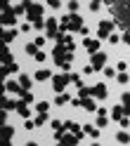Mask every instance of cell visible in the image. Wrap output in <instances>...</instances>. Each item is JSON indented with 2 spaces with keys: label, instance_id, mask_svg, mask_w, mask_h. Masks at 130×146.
<instances>
[{
  "label": "cell",
  "instance_id": "obj_5",
  "mask_svg": "<svg viewBox=\"0 0 130 146\" xmlns=\"http://www.w3.org/2000/svg\"><path fill=\"white\" fill-rule=\"evenodd\" d=\"M3 24H5V26H10V24L14 26V24H17V12H14V10L10 12V5H5V12H3Z\"/></svg>",
  "mask_w": 130,
  "mask_h": 146
},
{
  "label": "cell",
  "instance_id": "obj_27",
  "mask_svg": "<svg viewBox=\"0 0 130 146\" xmlns=\"http://www.w3.org/2000/svg\"><path fill=\"white\" fill-rule=\"evenodd\" d=\"M107 40H109L111 45H118V40H121V38H118V35H116V33H111V35H109V38H107Z\"/></svg>",
  "mask_w": 130,
  "mask_h": 146
},
{
  "label": "cell",
  "instance_id": "obj_13",
  "mask_svg": "<svg viewBox=\"0 0 130 146\" xmlns=\"http://www.w3.org/2000/svg\"><path fill=\"white\" fill-rule=\"evenodd\" d=\"M125 115V106H116L114 111H111V118H114V120H118L121 123V118Z\"/></svg>",
  "mask_w": 130,
  "mask_h": 146
},
{
  "label": "cell",
  "instance_id": "obj_17",
  "mask_svg": "<svg viewBox=\"0 0 130 146\" xmlns=\"http://www.w3.org/2000/svg\"><path fill=\"white\" fill-rule=\"evenodd\" d=\"M116 80H118V83H121V85H125V83H128V80H130V76H128V71H121V73H118V76H116Z\"/></svg>",
  "mask_w": 130,
  "mask_h": 146
},
{
  "label": "cell",
  "instance_id": "obj_30",
  "mask_svg": "<svg viewBox=\"0 0 130 146\" xmlns=\"http://www.w3.org/2000/svg\"><path fill=\"white\" fill-rule=\"evenodd\" d=\"M48 5L52 7V10H57V7L62 5V0H48Z\"/></svg>",
  "mask_w": 130,
  "mask_h": 146
},
{
  "label": "cell",
  "instance_id": "obj_12",
  "mask_svg": "<svg viewBox=\"0 0 130 146\" xmlns=\"http://www.w3.org/2000/svg\"><path fill=\"white\" fill-rule=\"evenodd\" d=\"M99 118H97V127H107L109 125V118H107V111H104V108H99Z\"/></svg>",
  "mask_w": 130,
  "mask_h": 146
},
{
  "label": "cell",
  "instance_id": "obj_23",
  "mask_svg": "<svg viewBox=\"0 0 130 146\" xmlns=\"http://www.w3.org/2000/svg\"><path fill=\"white\" fill-rule=\"evenodd\" d=\"M48 123V113H38V118H36V125H45Z\"/></svg>",
  "mask_w": 130,
  "mask_h": 146
},
{
  "label": "cell",
  "instance_id": "obj_19",
  "mask_svg": "<svg viewBox=\"0 0 130 146\" xmlns=\"http://www.w3.org/2000/svg\"><path fill=\"white\" fill-rule=\"evenodd\" d=\"M71 83L76 85L78 90H83V87H85V83H83V78H80V76H71Z\"/></svg>",
  "mask_w": 130,
  "mask_h": 146
},
{
  "label": "cell",
  "instance_id": "obj_24",
  "mask_svg": "<svg viewBox=\"0 0 130 146\" xmlns=\"http://www.w3.org/2000/svg\"><path fill=\"white\" fill-rule=\"evenodd\" d=\"M116 76V68H111V66H104V78H114Z\"/></svg>",
  "mask_w": 130,
  "mask_h": 146
},
{
  "label": "cell",
  "instance_id": "obj_10",
  "mask_svg": "<svg viewBox=\"0 0 130 146\" xmlns=\"http://www.w3.org/2000/svg\"><path fill=\"white\" fill-rule=\"evenodd\" d=\"M26 104H29V102H24V99H21V102H17V113H19L21 118H29L31 115V111H29V106H26Z\"/></svg>",
  "mask_w": 130,
  "mask_h": 146
},
{
  "label": "cell",
  "instance_id": "obj_9",
  "mask_svg": "<svg viewBox=\"0 0 130 146\" xmlns=\"http://www.w3.org/2000/svg\"><path fill=\"white\" fill-rule=\"evenodd\" d=\"M45 31H48V35L50 38H54V35H57V19H48V24H45Z\"/></svg>",
  "mask_w": 130,
  "mask_h": 146
},
{
  "label": "cell",
  "instance_id": "obj_1",
  "mask_svg": "<svg viewBox=\"0 0 130 146\" xmlns=\"http://www.w3.org/2000/svg\"><path fill=\"white\" fill-rule=\"evenodd\" d=\"M59 29H62V31H80V29H83V19H80L76 12H71V14H66V17L62 19Z\"/></svg>",
  "mask_w": 130,
  "mask_h": 146
},
{
  "label": "cell",
  "instance_id": "obj_20",
  "mask_svg": "<svg viewBox=\"0 0 130 146\" xmlns=\"http://www.w3.org/2000/svg\"><path fill=\"white\" fill-rule=\"evenodd\" d=\"M36 108H38V113H48L50 102H38V104H36Z\"/></svg>",
  "mask_w": 130,
  "mask_h": 146
},
{
  "label": "cell",
  "instance_id": "obj_26",
  "mask_svg": "<svg viewBox=\"0 0 130 146\" xmlns=\"http://www.w3.org/2000/svg\"><path fill=\"white\" fill-rule=\"evenodd\" d=\"M33 59H36V61H45L48 57H45V52H36V54H33Z\"/></svg>",
  "mask_w": 130,
  "mask_h": 146
},
{
  "label": "cell",
  "instance_id": "obj_29",
  "mask_svg": "<svg viewBox=\"0 0 130 146\" xmlns=\"http://www.w3.org/2000/svg\"><path fill=\"white\" fill-rule=\"evenodd\" d=\"M99 3H102V0H92V3H90V10L97 12V10H99Z\"/></svg>",
  "mask_w": 130,
  "mask_h": 146
},
{
  "label": "cell",
  "instance_id": "obj_14",
  "mask_svg": "<svg viewBox=\"0 0 130 146\" xmlns=\"http://www.w3.org/2000/svg\"><path fill=\"white\" fill-rule=\"evenodd\" d=\"M83 132H85L88 137H92V139H97V137H99V130H97V127H92V125H85V127H83Z\"/></svg>",
  "mask_w": 130,
  "mask_h": 146
},
{
  "label": "cell",
  "instance_id": "obj_31",
  "mask_svg": "<svg viewBox=\"0 0 130 146\" xmlns=\"http://www.w3.org/2000/svg\"><path fill=\"white\" fill-rule=\"evenodd\" d=\"M50 125H52V130H54V132H59V130H62V123H59V120H52Z\"/></svg>",
  "mask_w": 130,
  "mask_h": 146
},
{
  "label": "cell",
  "instance_id": "obj_4",
  "mask_svg": "<svg viewBox=\"0 0 130 146\" xmlns=\"http://www.w3.org/2000/svg\"><path fill=\"white\" fill-rule=\"evenodd\" d=\"M111 29H114V21H99V40H104V38H109L111 35Z\"/></svg>",
  "mask_w": 130,
  "mask_h": 146
},
{
  "label": "cell",
  "instance_id": "obj_28",
  "mask_svg": "<svg viewBox=\"0 0 130 146\" xmlns=\"http://www.w3.org/2000/svg\"><path fill=\"white\" fill-rule=\"evenodd\" d=\"M33 42H36V45H38V47H43V45H45V42H48V38H43V35H38V38H36Z\"/></svg>",
  "mask_w": 130,
  "mask_h": 146
},
{
  "label": "cell",
  "instance_id": "obj_22",
  "mask_svg": "<svg viewBox=\"0 0 130 146\" xmlns=\"http://www.w3.org/2000/svg\"><path fill=\"white\" fill-rule=\"evenodd\" d=\"M36 52H38V45H36V42H29V45H26V54H36Z\"/></svg>",
  "mask_w": 130,
  "mask_h": 146
},
{
  "label": "cell",
  "instance_id": "obj_11",
  "mask_svg": "<svg viewBox=\"0 0 130 146\" xmlns=\"http://www.w3.org/2000/svg\"><path fill=\"white\" fill-rule=\"evenodd\" d=\"M52 78V73L48 71V68H40V71H36V80L38 83H45V80H50Z\"/></svg>",
  "mask_w": 130,
  "mask_h": 146
},
{
  "label": "cell",
  "instance_id": "obj_16",
  "mask_svg": "<svg viewBox=\"0 0 130 146\" xmlns=\"http://www.w3.org/2000/svg\"><path fill=\"white\" fill-rule=\"evenodd\" d=\"M19 83L24 90H31V76H19Z\"/></svg>",
  "mask_w": 130,
  "mask_h": 146
},
{
  "label": "cell",
  "instance_id": "obj_3",
  "mask_svg": "<svg viewBox=\"0 0 130 146\" xmlns=\"http://www.w3.org/2000/svg\"><path fill=\"white\" fill-rule=\"evenodd\" d=\"M90 94H92V97H97V99H107L109 90H107L104 83H97V85H92V87H90Z\"/></svg>",
  "mask_w": 130,
  "mask_h": 146
},
{
  "label": "cell",
  "instance_id": "obj_6",
  "mask_svg": "<svg viewBox=\"0 0 130 146\" xmlns=\"http://www.w3.org/2000/svg\"><path fill=\"white\" fill-rule=\"evenodd\" d=\"M104 64H107V54H102V52L92 54V66L95 68H104Z\"/></svg>",
  "mask_w": 130,
  "mask_h": 146
},
{
  "label": "cell",
  "instance_id": "obj_7",
  "mask_svg": "<svg viewBox=\"0 0 130 146\" xmlns=\"http://www.w3.org/2000/svg\"><path fill=\"white\" fill-rule=\"evenodd\" d=\"M5 90H7V92H12V94H21V92H24L21 83H14V80H7V83H5Z\"/></svg>",
  "mask_w": 130,
  "mask_h": 146
},
{
  "label": "cell",
  "instance_id": "obj_15",
  "mask_svg": "<svg viewBox=\"0 0 130 146\" xmlns=\"http://www.w3.org/2000/svg\"><path fill=\"white\" fill-rule=\"evenodd\" d=\"M66 102H71V97H69V94H64V92H59L57 97H54V104H57V106H64Z\"/></svg>",
  "mask_w": 130,
  "mask_h": 146
},
{
  "label": "cell",
  "instance_id": "obj_34",
  "mask_svg": "<svg viewBox=\"0 0 130 146\" xmlns=\"http://www.w3.org/2000/svg\"><path fill=\"white\" fill-rule=\"evenodd\" d=\"M31 31V24H21V33H29Z\"/></svg>",
  "mask_w": 130,
  "mask_h": 146
},
{
  "label": "cell",
  "instance_id": "obj_21",
  "mask_svg": "<svg viewBox=\"0 0 130 146\" xmlns=\"http://www.w3.org/2000/svg\"><path fill=\"white\" fill-rule=\"evenodd\" d=\"M116 139H118L121 144H130V134H128V132H118Z\"/></svg>",
  "mask_w": 130,
  "mask_h": 146
},
{
  "label": "cell",
  "instance_id": "obj_32",
  "mask_svg": "<svg viewBox=\"0 0 130 146\" xmlns=\"http://www.w3.org/2000/svg\"><path fill=\"white\" fill-rule=\"evenodd\" d=\"M78 10V3H76V0H71V3H69V12H76Z\"/></svg>",
  "mask_w": 130,
  "mask_h": 146
},
{
  "label": "cell",
  "instance_id": "obj_33",
  "mask_svg": "<svg viewBox=\"0 0 130 146\" xmlns=\"http://www.w3.org/2000/svg\"><path fill=\"white\" fill-rule=\"evenodd\" d=\"M12 134H14V130H12V127H5V139H10Z\"/></svg>",
  "mask_w": 130,
  "mask_h": 146
},
{
  "label": "cell",
  "instance_id": "obj_35",
  "mask_svg": "<svg viewBox=\"0 0 130 146\" xmlns=\"http://www.w3.org/2000/svg\"><path fill=\"white\" fill-rule=\"evenodd\" d=\"M118 71H128V66H125V61H118V66H116Z\"/></svg>",
  "mask_w": 130,
  "mask_h": 146
},
{
  "label": "cell",
  "instance_id": "obj_18",
  "mask_svg": "<svg viewBox=\"0 0 130 146\" xmlns=\"http://www.w3.org/2000/svg\"><path fill=\"white\" fill-rule=\"evenodd\" d=\"M14 38H17V31H14V29H12V31H10V29H7V31H5V42H7V45H10V42H12Z\"/></svg>",
  "mask_w": 130,
  "mask_h": 146
},
{
  "label": "cell",
  "instance_id": "obj_8",
  "mask_svg": "<svg viewBox=\"0 0 130 146\" xmlns=\"http://www.w3.org/2000/svg\"><path fill=\"white\" fill-rule=\"evenodd\" d=\"M83 47H85L90 54H95V52H99V40H83Z\"/></svg>",
  "mask_w": 130,
  "mask_h": 146
},
{
  "label": "cell",
  "instance_id": "obj_2",
  "mask_svg": "<svg viewBox=\"0 0 130 146\" xmlns=\"http://www.w3.org/2000/svg\"><path fill=\"white\" fill-rule=\"evenodd\" d=\"M69 83H71V76H64V73H62V76H52V87L57 90V92H62Z\"/></svg>",
  "mask_w": 130,
  "mask_h": 146
},
{
  "label": "cell",
  "instance_id": "obj_36",
  "mask_svg": "<svg viewBox=\"0 0 130 146\" xmlns=\"http://www.w3.org/2000/svg\"><path fill=\"white\" fill-rule=\"evenodd\" d=\"M123 42H125L128 47H130V33H123Z\"/></svg>",
  "mask_w": 130,
  "mask_h": 146
},
{
  "label": "cell",
  "instance_id": "obj_25",
  "mask_svg": "<svg viewBox=\"0 0 130 146\" xmlns=\"http://www.w3.org/2000/svg\"><path fill=\"white\" fill-rule=\"evenodd\" d=\"M10 108L14 111V108H17V102H12V99H5V111H10Z\"/></svg>",
  "mask_w": 130,
  "mask_h": 146
}]
</instances>
